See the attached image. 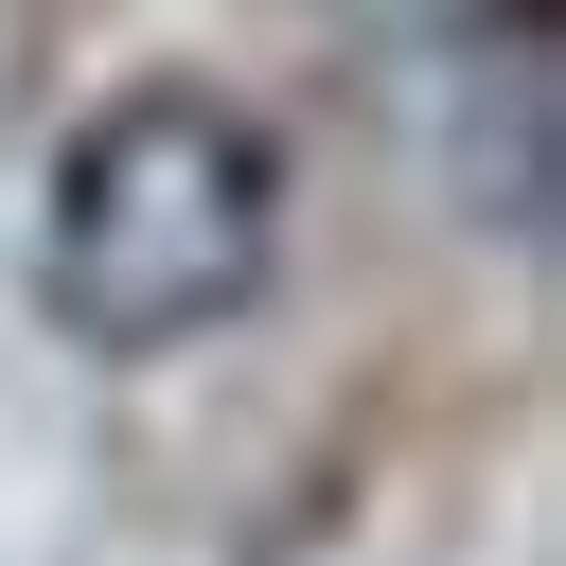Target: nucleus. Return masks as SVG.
Listing matches in <instances>:
<instances>
[{
  "label": "nucleus",
  "instance_id": "1",
  "mask_svg": "<svg viewBox=\"0 0 566 566\" xmlns=\"http://www.w3.org/2000/svg\"><path fill=\"white\" fill-rule=\"evenodd\" d=\"M283 283V142L265 106L142 71L35 177V318L71 354H195Z\"/></svg>",
  "mask_w": 566,
  "mask_h": 566
}]
</instances>
